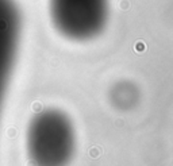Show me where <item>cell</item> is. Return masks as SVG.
Here are the masks:
<instances>
[{
	"label": "cell",
	"instance_id": "obj_1",
	"mask_svg": "<svg viewBox=\"0 0 173 166\" xmlns=\"http://www.w3.org/2000/svg\"><path fill=\"white\" fill-rule=\"evenodd\" d=\"M74 150V128L64 112L43 109L31 119L26 134V151L32 166H68Z\"/></svg>",
	"mask_w": 173,
	"mask_h": 166
},
{
	"label": "cell",
	"instance_id": "obj_2",
	"mask_svg": "<svg viewBox=\"0 0 173 166\" xmlns=\"http://www.w3.org/2000/svg\"><path fill=\"white\" fill-rule=\"evenodd\" d=\"M50 16L65 38L88 41L106 27L108 0H50Z\"/></svg>",
	"mask_w": 173,
	"mask_h": 166
},
{
	"label": "cell",
	"instance_id": "obj_3",
	"mask_svg": "<svg viewBox=\"0 0 173 166\" xmlns=\"http://www.w3.org/2000/svg\"><path fill=\"white\" fill-rule=\"evenodd\" d=\"M21 37V16L14 0H0V111L11 79Z\"/></svg>",
	"mask_w": 173,
	"mask_h": 166
}]
</instances>
